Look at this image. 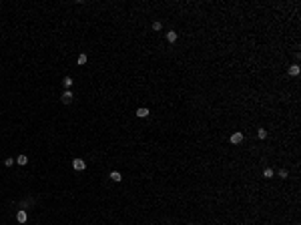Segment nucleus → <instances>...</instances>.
<instances>
[{
	"mask_svg": "<svg viewBox=\"0 0 301 225\" xmlns=\"http://www.w3.org/2000/svg\"><path fill=\"white\" fill-rule=\"evenodd\" d=\"M72 82H74V80L70 79V76H64V80H62V85L66 86V88H70V86H72Z\"/></svg>",
	"mask_w": 301,
	"mask_h": 225,
	"instance_id": "obj_10",
	"label": "nucleus"
},
{
	"mask_svg": "<svg viewBox=\"0 0 301 225\" xmlns=\"http://www.w3.org/2000/svg\"><path fill=\"white\" fill-rule=\"evenodd\" d=\"M263 177L271 179V177H273V169H265V171H263Z\"/></svg>",
	"mask_w": 301,
	"mask_h": 225,
	"instance_id": "obj_12",
	"label": "nucleus"
},
{
	"mask_svg": "<svg viewBox=\"0 0 301 225\" xmlns=\"http://www.w3.org/2000/svg\"><path fill=\"white\" fill-rule=\"evenodd\" d=\"M281 179H287V169H279V173H277Z\"/></svg>",
	"mask_w": 301,
	"mask_h": 225,
	"instance_id": "obj_14",
	"label": "nucleus"
},
{
	"mask_svg": "<svg viewBox=\"0 0 301 225\" xmlns=\"http://www.w3.org/2000/svg\"><path fill=\"white\" fill-rule=\"evenodd\" d=\"M28 205H30V201H22V203H20V209H24V207H28Z\"/></svg>",
	"mask_w": 301,
	"mask_h": 225,
	"instance_id": "obj_16",
	"label": "nucleus"
},
{
	"mask_svg": "<svg viewBox=\"0 0 301 225\" xmlns=\"http://www.w3.org/2000/svg\"><path fill=\"white\" fill-rule=\"evenodd\" d=\"M72 167L76 169V171H84V169H87V163H84L82 159H74L72 161Z\"/></svg>",
	"mask_w": 301,
	"mask_h": 225,
	"instance_id": "obj_2",
	"label": "nucleus"
},
{
	"mask_svg": "<svg viewBox=\"0 0 301 225\" xmlns=\"http://www.w3.org/2000/svg\"><path fill=\"white\" fill-rule=\"evenodd\" d=\"M241 141H243V133H233V135H231V143H233V145H239Z\"/></svg>",
	"mask_w": 301,
	"mask_h": 225,
	"instance_id": "obj_4",
	"label": "nucleus"
},
{
	"mask_svg": "<svg viewBox=\"0 0 301 225\" xmlns=\"http://www.w3.org/2000/svg\"><path fill=\"white\" fill-rule=\"evenodd\" d=\"M111 179H113V181H114V183H119V181H120V179H122V175H120V173H119V171H113V173H111Z\"/></svg>",
	"mask_w": 301,
	"mask_h": 225,
	"instance_id": "obj_9",
	"label": "nucleus"
},
{
	"mask_svg": "<svg viewBox=\"0 0 301 225\" xmlns=\"http://www.w3.org/2000/svg\"><path fill=\"white\" fill-rule=\"evenodd\" d=\"M167 40H169V42H177V32H175V30H169V32H167Z\"/></svg>",
	"mask_w": 301,
	"mask_h": 225,
	"instance_id": "obj_8",
	"label": "nucleus"
},
{
	"mask_svg": "<svg viewBox=\"0 0 301 225\" xmlns=\"http://www.w3.org/2000/svg\"><path fill=\"white\" fill-rule=\"evenodd\" d=\"M72 99H74L72 91H64V93H62V97H60V100H62L64 105H68V103H72Z\"/></svg>",
	"mask_w": 301,
	"mask_h": 225,
	"instance_id": "obj_1",
	"label": "nucleus"
},
{
	"mask_svg": "<svg viewBox=\"0 0 301 225\" xmlns=\"http://www.w3.org/2000/svg\"><path fill=\"white\" fill-rule=\"evenodd\" d=\"M4 165H6V167H12V165H14V159H12V157H8V159H4Z\"/></svg>",
	"mask_w": 301,
	"mask_h": 225,
	"instance_id": "obj_15",
	"label": "nucleus"
},
{
	"mask_svg": "<svg viewBox=\"0 0 301 225\" xmlns=\"http://www.w3.org/2000/svg\"><path fill=\"white\" fill-rule=\"evenodd\" d=\"M137 117H140V119L149 117V109H147V106H140V109H137Z\"/></svg>",
	"mask_w": 301,
	"mask_h": 225,
	"instance_id": "obj_5",
	"label": "nucleus"
},
{
	"mask_svg": "<svg viewBox=\"0 0 301 225\" xmlns=\"http://www.w3.org/2000/svg\"><path fill=\"white\" fill-rule=\"evenodd\" d=\"M76 62H78V64H87V54H78Z\"/></svg>",
	"mask_w": 301,
	"mask_h": 225,
	"instance_id": "obj_11",
	"label": "nucleus"
},
{
	"mask_svg": "<svg viewBox=\"0 0 301 225\" xmlns=\"http://www.w3.org/2000/svg\"><path fill=\"white\" fill-rule=\"evenodd\" d=\"M16 221H18V223H26V221H28V215H26L24 209H18V213H16Z\"/></svg>",
	"mask_w": 301,
	"mask_h": 225,
	"instance_id": "obj_3",
	"label": "nucleus"
},
{
	"mask_svg": "<svg viewBox=\"0 0 301 225\" xmlns=\"http://www.w3.org/2000/svg\"><path fill=\"white\" fill-rule=\"evenodd\" d=\"M161 26H163L161 22H155V24H153V28H155V30H161Z\"/></svg>",
	"mask_w": 301,
	"mask_h": 225,
	"instance_id": "obj_17",
	"label": "nucleus"
},
{
	"mask_svg": "<svg viewBox=\"0 0 301 225\" xmlns=\"http://www.w3.org/2000/svg\"><path fill=\"white\" fill-rule=\"evenodd\" d=\"M257 135H259V139H265V137H267V131H265V129H257Z\"/></svg>",
	"mask_w": 301,
	"mask_h": 225,
	"instance_id": "obj_13",
	"label": "nucleus"
},
{
	"mask_svg": "<svg viewBox=\"0 0 301 225\" xmlns=\"http://www.w3.org/2000/svg\"><path fill=\"white\" fill-rule=\"evenodd\" d=\"M16 163H18L20 167H24L28 163V157H26V155H18V157H16Z\"/></svg>",
	"mask_w": 301,
	"mask_h": 225,
	"instance_id": "obj_6",
	"label": "nucleus"
},
{
	"mask_svg": "<svg viewBox=\"0 0 301 225\" xmlns=\"http://www.w3.org/2000/svg\"><path fill=\"white\" fill-rule=\"evenodd\" d=\"M287 73L291 74V76H297V74H299V66H297V64H291V66H289V70H287Z\"/></svg>",
	"mask_w": 301,
	"mask_h": 225,
	"instance_id": "obj_7",
	"label": "nucleus"
}]
</instances>
